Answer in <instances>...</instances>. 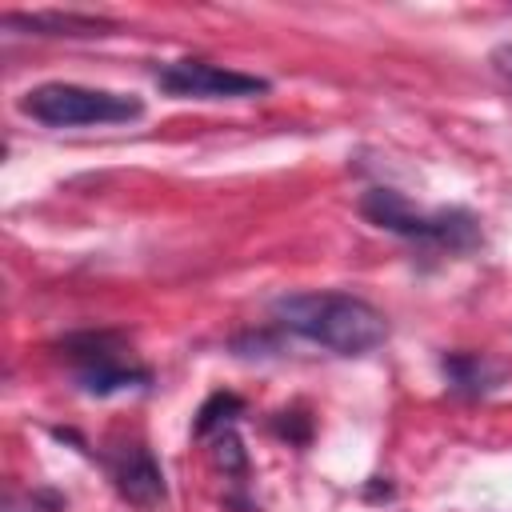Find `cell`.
<instances>
[{"label":"cell","instance_id":"1","mask_svg":"<svg viewBox=\"0 0 512 512\" xmlns=\"http://www.w3.org/2000/svg\"><path fill=\"white\" fill-rule=\"evenodd\" d=\"M272 312L288 332L336 356H364L388 340L384 312L352 292H288L272 304Z\"/></svg>","mask_w":512,"mask_h":512},{"label":"cell","instance_id":"2","mask_svg":"<svg viewBox=\"0 0 512 512\" xmlns=\"http://www.w3.org/2000/svg\"><path fill=\"white\" fill-rule=\"evenodd\" d=\"M20 112L48 124V128H80V124H124L144 112L140 96L108 92V88H84V84H40L20 96Z\"/></svg>","mask_w":512,"mask_h":512},{"label":"cell","instance_id":"3","mask_svg":"<svg viewBox=\"0 0 512 512\" xmlns=\"http://www.w3.org/2000/svg\"><path fill=\"white\" fill-rule=\"evenodd\" d=\"M360 212L388 228V232H400L408 240H420V244H436V248H448V252H464L480 240V224L472 212L464 208H436V212H420L412 208L400 192L392 188H372L364 192L360 200Z\"/></svg>","mask_w":512,"mask_h":512},{"label":"cell","instance_id":"4","mask_svg":"<svg viewBox=\"0 0 512 512\" xmlns=\"http://www.w3.org/2000/svg\"><path fill=\"white\" fill-rule=\"evenodd\" d=\"M156 84L168 96H184V100H244V96H264L268 80L252 76V72H236L212 60H172L156 72Z\"/></svg>","mask_w":512,"mask_h":512},{"label":"cell","instance_id":"5","mask_svg":"<svg viewBox=\"0 0 512 512\" xmlns=\"http://www.w3.org/2000/svg\"><path fill=\"white\" fill-rule=\"evenodd\" d=\"M72 360H76V380L104 396V392H120V388H136L148 380L144 368H132L116 356V348H108V336H84V340H68Z\"/></svg>","mask_w":512,"mask_h":512},{"label":"cell","instance_id":"6","mask_svg":"<svg viewBox=\"0 0 512 512\" xmlns=\"http://www.w3.org/2000/svg\"><path fill=\"white\" fill-rule=\"evenodd\" d=\"M112 484L136 508H152L164 500V472L144 444H128L112 456Z\"/></svg>","mask_w":512,"mask_h":512},{"label":"cell","instance_id":"7","mask_svg":"<svg viewBox=\"0 0 512 512\" xmlns=\"http://www.w3.org/2000/svg\"><path fill=\"white\" fill-rule=\"evenodd\" d=\"M444 372H448L452 388H456V392H468V396L492 392V388L508 376V368H504L500 360L484 356V352H456V356L444 360Z\"/></svg>","mask_w":512,"mask_h":512},{"label":"cell","instance_id":"8","mask_svg":"<svg viewBox=\"0 0 512 512\" xmlns=\"http://www.w3.org/2000/svg\"><path fill=\"white\" fill-rule=\"evenodd\" d=\"M4 24H8V28L24 24V28H36L40 36H104V32L112 28V20L80 16V12H32V16L8 12Z\"/></svg>","mask_w":512,"mask_h":512},{"label":"cell","instance_id":"9","mask_svg":"<svg viewBox=\"0 0 512 512\" xmlns=\"http://www.w3.org/2000/svg\"><path fill=\"white\" fill-rule=\"evenodd\" d=\"M240 412V400L228 396V392H216L204 408H200V420H196V436H208V432H224L228 420Z\"/></svg>","mask_w":512,"mask_h":512},{"label":"cell","instance_id":"10","mask_svg":"<svg viewBox=\"0 0 512 512\" xmlns=\"http://www.w3.org/2000/svg\"><path fill=\"white\" fill-rule=\"evenodd\" d=\"M492 64H496V72H500V76L512 84V44L496 48V52H492Z\"/></svg>","mask_w":512,"mask_h":512}]
</instances>
